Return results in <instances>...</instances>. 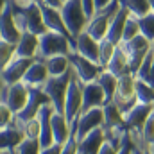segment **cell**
<instances>
[{
    "label": "cell",
    "mask_w": 154,
    "mask_h": 154,
    "mask_svg": "<svg viewBox=\"0 0 154 154\" xmlns=\"http://www.w3.org/2000/svg\"><path fill=\"white\" fill-rule=\"evenodd\" d=\"M129 16H131V13H129L125 7H120V11L116 13V16L113 18V22H111V25H109V29H108V36H106V38L109 39V41H113L115 45H118V47L122 45L124 29H125V23H127Z\"/></svg>",
    "instance_id": "cell-24"
},
{
    "label": "cell",
    "mask_w": 154,
    "mask_h": 154,
    "mask_svg": "<svg viewBox=\"0 0 154 154\" xmlns=\"http://www.w3.org/2000/svg\"><path fill=\"white\" fill-rule=\"evenodd\" d=\"M152 52H154V41H152Z\"/></svg>",
    "instance_id": "cell-50"
},
{
    "label": "cell",
    "mask_w": 154,
    "mask_h": 154,
    "mask_svg": "<svg viewBox=\"0 0 154 154\" xmlns=\"http://www.w3.org/2000/svg\"><path fill=\"white\" fill-rule=\"evenodd\" d=\"M104 127V109L102 108H93L90 111L81 113V116L75 122V136L77 140H82L86 134H90L95 129Z\"/></svg>",
    "instance_id": "cell-10"
},
{
    "label": "cell",
    "mask_w": 154,
    "mask_h": 154,
    "mask_svg": "<svg viewBox=\"0 0 154 154\" xmlns=\"http://www.w3.org/2000/svg\"><path fill=\"white\" fill-rule=\"evenodd\" d=\"M109 74H113L115 77H124V75H129V74H133V70H131V63H129V57H127V54H125V50H124V47H118L115 52V56H113V59L109 61V65H108V68H106Z\"/></svg>",
    "instance_id": "cell-25"
},
{
    "label": "cell",
    "mask_w": 154,
    "mask_h": 154,
    "mask_svg": "<svg viewBox=\"0 0 154 154\" xmlns=\"http://www.w3.org/2000/svg\"><path fill=\"white\" fill-rule=\"evenodd\" d=\"M120 5L125 7L131 13V16H134V18H143L149 13H152L149 0H120Z\"/></svg>",
    "instance_id": "cell-28"
},
{
    "label": "cell",
    "mask_w": 154,
    "mask_h": 154,
    "mask_svg": "<svg viewBox=\"0 0 154 154\" xmlns=\"http://www.w3.org/2000/svg\"><path fill=\"white\" fill-rule=\"evenodd\" d=\"M74 75V68H70L65 75L59 77H50L47 81V84L43 86V91L47 93V97L50 99L52 106L56 108L57 113H65V99L68 93V86Z\"/></svg>",
    "instance_id": "cell-4"
},
{
    "label": "cell",
    "mask_w": 154,
    "mask_h": 154,
    "mask_svg": "<svg viewBox=\"0 0 154 154\" xmlns=\"http://www.w3.org/2000/svg\"><path fill=\"white\" fill-rule=\"evenodd\" d=\"M52 131H54V142L59 145H65L72 134H74V125L68 122L65 113H54L52 115Z\"/></svg>",
    "instance_id": "cell-21"
},
{
    "label": "cell",
    "mask_w": 154,
    "mask_h": 154,
    "mask_svg": "<svg viewBox=\"0 0 154 154\" xmlns=\"http://www.w3.org/2000/svg\"><path fill=\"white\" fill-rule=\"evenodd\" d=\"M9 90H11V84H7V82H2V81H0V104H7Z\"/></svg>",
    "instance_id": "cell-42"
},
{
    "label": "cell",
    "mask_w": 154,
    "mask_h": 154,
    "mask_svg": "<svg viewBox=\"0 0 154 154\" xmlns=\"http://www.w3.org/2000/svg\"><path fill=\"white\" fill-rule=\"evenodd\" d=\"M151 151H152V152H154V145H152V147H151Z\"/></svg>",
    "instance_id": "cell-49"
},
{
    "label": "cell",
    "mask_w": 154,
    "mask_h": 154,
    "mask_svg": "<svg viewBox=\"0 0 154 154\" xmlns=\"http://www.w3.org/2000/svg\"><path fill=\"white\" fill-rule=\"evenodd\" d=\"M22 34L23 32L20 31L16 18H14V4L11 0L4 2L2 4V14H0V39L13 43V45H18Z\"/></svg>",
    "instance_id": "cell-8"
},
{
    "label": "cell",
    "mask_w": 154,
    "mask_h": 154,
    "mask_svg": "<svg viewBox=\"0 0 154 154\" xmlns=\"http://www.w3.org/2000/svg\"><path fill=\"white\" fill-rule=\"evenodd\" d=\"M16 125L22 127L25 138H31V140H39V134H41V125H39V120H29V122H16Z\"/></svg>",
    "instance_id": "cell-33"
},
{
    "label": "cell",
    "mask_w": 154,
    "mask_h": 154,
    "mask_svg": "<svg viewBox=\"0 0 154 154\" xmlns=\"http://www.w3.org/2000/svg\"><path fill=\"white\" fill-rule=\"evenodd\" d=\"M61 152H63V145L54 143V145H48V147H41L39 154H61Z\"/></svg>",
    "instance_id": "cell-43"
},
{
    "label": "cell",
    "mask_w": 154,
    "mask_h": 154,
    "mask_svg": "<svg viewBox=\"0 0 154 154\" xmlns=\"http://www.w3.org/2000/svg\"><path fill=\"white\" fill-rule=\"evenodd\" d=\"M65 2H68V0H65Z\"/></svg>",
    "instance_id": "cell-51"
},
{
    "label": "cell",
    "mask_w": 154,
    "mask_h": 154,
    "mask_svg": "<svg viewBox=\"0 0 154 154\" xmlns=\"http://www.w3.org/2000/svg\"><path fill=\"white\" fill-rule=\"evenodd\" d=\"M39 5H41V11H43V20H45L47 29L52 31V32H59V34H65V36L72 38V34L68 32L66 23H65V20H63L61 9H54V7H48V5H43V4H39Z\"/></svg>",
    "instance_id": "cell-20"
},
{
    "label": "cell",
    "mask_w": 154,
    "mask_h": 154,
    "mask_svg": "<svg viewBox=\"0 0 154 154\" xmlns=\"http://www.w3.org/2000/svg\"><path fill=\"white\" fill-rule=\"evenodd\" d=\"M61 14H63V20L66 23L68 32L72 34L74 39L81 32L86 31V25H88L90 18L86 16V11L82 7V0H68V2H65V5L61 9Z\"/></svg>",
    "instance_id": "cell-3"
},
{
    "label": "cell",
    "mask_w": 154,
    "mask_h": 154,
    "mask_svg": "<svg viewBox=\"0 0 154 154\" xmlns=\"http://www.w3.org/2000/svg\"><path fill=\"white\" fill-rule=\"evenodd\" d=\"M113 2H116V0H95V9H97V13L102 11V9H106V7H109Z\"/></svg>",
    "instance_id": "cell-46"
},
{
    "label": "cell",
    "mask_w": 154,
    "mask_h": 154,
    "mask_svg": "<svg viewBox=\"0 0 154 154\" xmlns=\"http://www.w3.org/2000/svg\"><path fill=\"white\" fill-rule=\"evenodd\" d=\"M47 66H48V72L50 77H59L65 75L70 68H72V63H70V56H54V57H48L45 59Z\"/></svg>",
    "instance_id": "cell-27"
},
{
    "label": "cell",
    "mask_w": 154,
    "mask_h": 154,
    "mask_svg": "<svg viewBox=\"0 0 154 154\" xmlns=\"http://www.w3.org/2000/svg\"><path fill=\"white\" fill-rule=\"evenodd\" d=\"M70 63H72V68L75 70V74L79 75V79H81L84 84L95 82V81L99 79V75L102 74V70H104L100 65H97V63H93V61H90V59L79 56L75 52L70 56Z\"/></svg>",
    "instance_id": "cell-11"
},
{
    "label": "cell",
    "mask_w": 154,
    "mask_h": 154,
    "mask_svg": "<svg viewBox=\"0 0 154 154\" xmlns=\"http://www.w3.org/2000/svg\"><path fill=\"white\" fill-rule=\"evenodd\" d=\"M39 54V36L32 32H23L22 38L16 45V57H25V59H36Z\"/></svg>",
    "instance_id": "cell-22"
},
{
    "label": "cell",
    "mask_w": 154,
    "mask_h": 154,
    "mask_svg": "<svg viewBox=\"0 0 154 154\" xmlns=\"http://www.w3.org/2000/svg\"><path fill=\"white\" fill-rule=\"evenodd\" d=\"M48 79H50V72H48V66H47L45 59L36 57L34 63L31 65V68L27 70V74H25V77H23L22 82H23L27 88L34 90V88H43Z\"/></svg>",
    "instance_id": "cell-15"
},
{
    "label": "cell",
    "mask_w": 154,
    "mask_h": 154,
    "mask_svg": "<svg viewBox=\"0 0 154 154\" xmlns=\"http://www.w3.org/2000/svg\"><path fill=\"white\" fill-rule=\"evenodd\" d=\"M74 43H75V39L68 38L65 34H59V32L48 31L47 34L39 36L38 57L48 59V57H54V56H72L75 52L74 50Z\"/></svg>",
    "instance_id": "cell-2"
},
{
    "label": "cell",
    "mask_w": 154,
    "mask_h": 154,
    "mask_svg": "<svg viewBox=\"0 0 154 154\" xmlns=\"http://www.w3.org/2000/svg\"><path fill=\"white\" fill-rule=\"evenodd\" d=\"M82 95H84V82L79 79V75L74 70V75L68 86V93L65 99V116L68 118L72 125L77 122V118L81 116V111H82Z\"/></svg>",
    "instance_id": "cell-6"
},
{
    "label": "cell",
    "mask_w": 154,
    "mask_h": 154,
    "mask_svg": "<svg viewBox=\"0 0 154 154\" xmlns=\"http://www.w3.org/2000/svg\"><path fill=\"white\" fill-rule=\"evenodd\" d=\"M120 47H124V50H125V54H127V57H129L133 74L138 72V68L142 66L143 59H145V57L149 56V52L152 50V43L145 38L143 34L136 36L134 39H131V41H127V43H124V45H120Z\"/></svg>",
    "instance_id": "cell-9"
},
{
    "label": "cell",
    "mask_w": 154,
    "mask_h": 154,
    "mask_svg": "<svg viewBox=\"0 0 154 154\" xmlns=\"http://www.w3.org/2000/svg\"><path fill=\"white\" fill-rule=\"evenodd\" d=\"M97 82L102 86V90H104V93H106L108 102H113V97H115L116 88H118V77H115L113 74H109L108 70H102V74L99 75Z\"/></svg>",
    "instance_id": "cell-29"
},
{
    "label": "cell",
    "mask_w": 154,
    "mask_h": 154,
    "mask_svg": "<svg viewBox=\"0 0 154 154\" xmlns=\"http://www.w3.org/2000/svg\"><path fill=\"white\" fill-rule=\"evenodd\" d=\"M32 63H34V59H25V57H16V59H13L5 68L0 70V81H2V82H7V84H11V86L22 82Z\"/></svg>",
    "instance_id": "cell-12"
},
{
    "label": "cell",
    "mask_w": 154,
    "mask_h": 154,
    "mask_svg": "<svg viewBox=\"0 0 154 154\" xmlns=\"http://www.w3.org/2000/svg\"><path fill=\"white\" fill-rule=\"evenodd\" d=\"M136 75L134 74H129V75H124L118 79V88H116V93L113 97V104L118 106V109L125 115L136 102Z\"/></svg>",
    "instance_id": "cell-7"
},
{
    "label": "cell",
    "mask_w": 154,
    "mask_h": 154,
    "mask_svg": "<svg viewBox=\"0 0 154 154\" xmlns=\"http://www.w3.org/2000/svg\"><path fill=\"white\" fill-rule=\"evenodd\" d=\"M56 113V108L52 104H45L38 115L39 125H41V134H39V143L41 147L54 145V131H52V115Z\"/></svg>",
    "instance_id": "cell-18"
},
{
    "label": "cell",
    "mask_w": 154,
    "mask_h": 154,
    "mask_svg": "<svg viewBox=\"0 0 154 154\" xmlns=\"http://www.w3.org/2000/svg\"><path fill=\"white\" fill-rule=\"evenodd\" d=\"M154 111V106H149V104H140L136 102L125 115H124V120H125V127L127 129H136V131H142L149 115Z\"/></svg>",
    "instance_id": "cell-17"
},
{
    "label": "cell",
    "mask_w": 154,
    "mask_h": 154,
    "mask_svg": "<svg viewBox=\"0 0 154 154\" xmlns=\"http://www.w3.org/2000/svg\"><path fill=\"white\" fill-rule=\"evenodd\" d=\"M99 154H118V147L106 140V143L102 145V149L99 151Z\"/></svg>",
    "instance_id": "cell-44"
},
{
    "label": "cell",
    "mask_w": 154,
    "mask_h": 154,
    "mask_svg": "<svg viewBox=\"0 0 154 154\" xmlns=\"http://www.w3.org/2000/svg\"><path fill=\"white\" fill-rule=\"evenodd\" d=\"M116 48H118V45H115L113 41H109L108 38L100 41V66H102L104 70L108 68L109 61L113 59V56H115Z\"/></svg>",
    "instance_id": "cell-31"
},
{
    "label": "cell",
    "mask_w": 154,
    "mask_h": 154,
    "mask_svg": "<svg viewBox=\"0 0 154 154\" xmlns=\"http://www.w3.org/2000/svg\"><path fill=\"white\" fill-rule=\"evenodd\" d=\"M39 4L48 5V7H54V9H63L65 0H39Z\"/></svg>",
    "instance_id": "cell-45"
},
{
    "label": "cell",
    "mask_w": 154,
    "mask_h": 154,
    "mask_svg": "<svg viewBox=\"0 0 154 154\" xmlns=\"http://www.w3.org/2000/svg\"><path fill=\"white\" fill-rule=\"evenodd\" d=\"M108 104L106 93L102 90V86L95 81V82H88L84 84V95H82V111H90L93 108H104Z\"/></svg>",
    "instance_id": "cell-16"
},
{
    "label": "cell",
    "mask_w": 154,
    "mask_h": 154,
    "mask_svg": "<svg viewBox=\"0 0 154 154\" xmlns=\"http://www.w3.org/2000/svg\"><path fill=\"white\" fill-rule=\"evenodd\" d=\"M14 5H25V4H29L31 0H11Z\"/></svg>",
    "instance_id": "cell-47"
},
{
    "label": "cell",
    "mask_w": 154,
    "mask_h": 154,
    "mask_svg": "<svg viewBox=\"0 0 154 154\" xmlns=\"http://www.w3.org/2000/svg\"><path fill=\"white\" fill-rule=\"evenodd\" d=\"M14 18H16V23L22 32L27 31L36 36H43L48 32L38 0H31L25 5H14Z\"/></svg>",
    "instance_id": "cell-1"
},
{
    "label": "cell",
    "mask_w": 154,
    "mask_h": 154,
    "mask_svg": "<svg viewBox=\"0 0 154 154\" xmlns=\"http://www.w3.org/2000/svg\"><path fill=\"white\" fill-rule=\"evenodd\" d=\"M142 31H140V23H138V18L134 16H129L127 23H125V29H124V36H122V45L134 39L136 36H140Z\"/></svg>",
    "instance_id": "cell-34"
},
{
    "label": "cell",
    "mask_w": 154,
    "mask_h": 154,
    "mask_svg": "<svg viewBox=\"0 0 154 154\" xmlns=\"http://www.w3.org/2000/svg\"><path fill=\"white\" fill-rule=\"evenodd\" d=\"M138 23H140L142 34L152 43L154 41V13H149V14L143 16V18H138Z\"/></svg>",
    "instance_id": "cell-35"
},
{
    "label": "cell",
    "mask_w": 154,
    "mask_h": 154,
    "mask_svg": "<svg viewBox=\"0 0 154 154\" xmlns=\"http://www.w3.org/2000/svg\"><path fill=\"white\" fill-rule=\"evenodd\" d=\"M136 99L140 104H149V106H154V88L149 86L147 82L136 79Z\"/></svg>",
    "instance_id": "cell-30"
},
{
    "label": "cell",
    "mask_w": 154,
    "mask_h": 154,
    "mask_svg": "<svg viewBox=\"0 0 154 154\" xmlns=\"http://www.w3.org/2000/svg\"><path fill=\"white\" fill-rule=\"evenodd\" d=\"M23 140H25V134L22 127L16 124L0 129V151H14Z\"/></svg>",
    "instance_id": "cell-23"
},
{
    "label": "cell",
    "mask_w": 154,
    "mask_h": 154,
    "mask_svg": "<svg viewBox=\"0 0 154 154\" xmlns=\"http://www.w3.org/2000/svg\"><path fill=\"white\" fill-rule=\"evenodd\" d=\"M29 97H31V88H27L23 82H18V84H13L11 90H9V97H7V106L9 109L18 116L27 106L29 102Z\"/></svg>",
    "instance_id": "cell-19"
},
{
    "label": "cell",
    "mask_w": 154,
    "mask_h": 154,
    "mask_svg": "<svg viewBox=\"0 0 154 154\" xmlns=\"http://www.w3.org/2000/svg\"><path fill=\"white\" fill-rule=\"evenodd\" d=\"M120 7H122V5H120V0H116V2H113V4L109 5V7H106V9L95 13V16L88 20L86 32H88L90 36H93L97 41L106 39V36H108V29H109L113 18L116 16V13L120 11Z\"/></svg>",
    "instance_id": "cell-5"
},
{
    "label": "cell",
    "mask_w": 154,
    "mask_h": 154,
    "mask_svg": "<svg viewBox=\"0 0 154 154\" xmlns=\"http://www.w3.org/2000/svg\"><path fill=\"white\" fill-rule=\"evenodd\" d=\"M16 124V115L9 109L7 104H0V129L14 125Z\"/></svg>",
    "instance_id": "cell-37"
},
{
    "label": "cell",
    "mask_w": 154,
    "mask_h": 154,
    "mask_svg": "<svg viewBox=\"0 0 154 154\" xmlns=\"http://www.w3.org/2000/svg\"><path fill=\"white\" fill-rule=\"evenodd\" d=\"M149 2H151V11L154 13V0H149Z\"/></svg>",
    "instance_id": "cell-48"
},
{
    "label": "cell",
    "mask_w": 154,
    "mask_h": 154,
    "mask_svg": "<svg viewBox=\"0 0 154 154\" xmlns=\"http://www.w3.org/2000/svg\"><path fill=\"white\" fill-rule=\"evenodd\" d=\"M104 129H116V127H125L124 113L118 109V106L113 102H108L104 108Z\"/></svg>",
    "instance_id": "cell-26"
},
{
    "label": "cell",
    "mask_w": 154,
    "mask_h": 154,
    "mask_svg": "<svg viewBox=\"0 0 154 154\" xmlns=\"http://www.w3.org/2000/svg\"><path fill=\"white\" fill-rule=\"evenodd\" d=\"M41 152V143L39 140H31V138H25L16 149L14 154H39Z\"/></svg>",
    "instance_id": "cell-36"
},
{
    "label": "cell",
    "mask_w": 154,
    "mask_h": 154,
    "mask_svg": "<svg viewBox=\"0 0 154 154\" xmlns=\"http://www.w3.org/2000/svg\"><path fill=\"white\" fill-rule=\"evenodd\" d=\"M82 7H84L88 18H93V16H95V13H97V9H95V0H82Z\"/></svg>",
    "instance_id": "cell-41"
},
{
    "label": "cell",
    "mask_w": 154,
    "mask_h": 154,
    "mask_svg": "<svg viewBox=\"0 0 154 154\" xmlns=\"http://www.w3.org/2000/svg\"><path fill=\"white\" fill-rule=\"evenodd\" d=\"M142 136H143V142L149 147H152L154 145V111L149 115L145 125H143V129H142Z\"/></svg>",
    "instance_id": "cell-38"
},
{
    "label": "cell",
    "mask_w": 154,
    "mask_h": 154,
    "mask_svg": "<svg viewBox=\"0 0 154 154\" xmlns=\"http://www.w3.org/2000/svg\"><path fill=\"white\" fill-rule=\"evenodd\" d=\"M45 104H52L50 99L47 97V93L43 91V88H34L31 90V97H29V102L25 106V109L16 116V122H29V120H34L38 118L39 111Z\"/></svg>",
    "instance_id": "cell-14"
},
{
    "label": "cell",
    "mask_w": 154,
    "mask_h": 154,
    "mask_svg": "<svg viewBox=\"0 0 154 154\" xmlns=\"http://www.w3.org/2000/svg\"><path fill=\"white\" fill-rule=\"evenodd\" d=\"M13 59H16V45L0 41V68H5Z\"/></svg>",
    "instance_id": "cell-32"
},
{
    "label": "cell",
    "mask_w": 154,
    "mask_h": 154,
    "mask_svg": "<svg viewBox=\"0 0 154 154\" xmlns=\"http://www.w3.org/2000/svg\"><path fill=\"white\" fill-rule=\"evenodd\" d=\"M74 50L79 56H82V57H86V59L100 65V41H97L93 36H90L86 31L81 32L75 38Z\"/></svg>",
    "instance_id": "cell-13"
},
{
    "label": "cell",
    "mask_w": 154,
    "mask_h": 154,
    "mask_svg": "<svg viewBox=\"0 0 154 154\" xmlns=\"http://www.w3.org/2000/svg\"><path fill=\"white\" fill-rule=\"evenodd\" d=\"M61 154H79V140H77V136H75V124H74V134L63 145V152Z\"/></svg>",
    "instance_id": "cell-39"
},
{
    "label": "cell",
    "mask_w": 154,
    "mask_h": 154,
    "mask_svg": "<svg viewBox=\"0 0 154 154\" xmlns=\"http://www.w3.org/2000/svg\"><path fill=\"white\" fill-rule=\"evenodd\" d=\"M118 154H133V142H131L129 131H127V134H125L124 140H122V145H120V149H118Z\"/></svg>",
    "instance_id": "cell-40"
}]
</instances>
